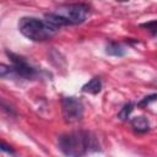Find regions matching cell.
I'll list each match as a JSON object with an SVG mask.
<instances>
[{"label":"cell","instance_id":"obj_1","mask_svg":"<svg viewBox=\"0 0 157 157\" xmlns=\"http://www.w3.org/2000/svg\"><path fill=\"white\" fill-rule=\"evenodd\" d=\"M58 146L66 157H83L90 152L101 151L97 137L87 130L61 134L58 139Z\"/></svg>","mask_w":157,"mask_h":157},{"label":"cell","instance_id":"obj_2","mask_svg":"<svg viewBox=\"0 0 157 157\" xmlns=\"http://www.w3.org/2000/svg\"><path fill=\"white\" fill-rule=\"evenodd\" d=\"M18 31L33 42H44L52 38L58 29L50 26L45 20H39L32 16L21 17L18 21Z\"/></svg>","mask_w":157,"mask_h":157},{"label":"cell","instance_id":"obj_3","mask_svg":"<svg viewBox=\"0 0 157 157\" xmlns=\"http://www.w3.org/2000/svg\"><path fill=\"white\" fill-rule=\"evenodd\" d=\"M61 16L66 18V21L70 25H81L86 21V18L90 15V6L87 4H66L63 5L60 9H58Z\"/></svg>","mask_w":157,"mask_h":157},{"label":"cell","instance_id":"obj_4","mask_svg":"<svg viewBox=\"0 0 157 157\" xmlns=\"http://www.w3.org/2000/svg\"><path fill=\"white\" fill-rule=\"evenodd\" d=\"M6 55L10 58L11 66L13 69L15 78H23V80H33L38 76L37 69H34L29 63L21 55H17L11 52H6Z\"/></svg>","mask_w":157,"mask_h":157},{"label":"cell","instance_id":"obj_5","mask_svg":"<svg viewBox=\"0 0 157 157\" xmlns=\"http://www.w3.org/2000/svg\"><path fill=\"white\" fill-rule=\"evenodd\" d=\"M61 112L64 120L69 124H72L82 119L85 108L81 99L70 96V97H64L61 99Z\"/></svg>","mask_w":157,"mask_h":157},{"label":"cell","instance_id":"obj_6","mask_svg":"<svg viewBox=\"0 0 157 157\" xmlns=\"http://www.w3.org/2000/svg\"><path fill=\"white\" fill-rule=\"evenodd\" d=\"M130 124H131V128L136 132H140V134L147 132L150 130V121H148V119L146 117H142V115L134 117L130 120Z\"/></svg>","mask_w":157,"mask_h":157},{"label":"cell","instance_id":"obj_7","mask_svg":"<svg viewBox=\"0 0 157 157\" xmlns=\"http://www.w3.org/2000/svg\"><path fill=\"white\" fill-rule=\"evenodd\" d=\"M126 53V49L123 44L118 42H108L105 45V54L110 56H124Z\"/></svg>","mask_w":157,"mask_h":157},{"label":"cell","instance_id":"obj_8","mask_svg":"<svg viewBox=\"0 0 157 157\" xmlns=\"http://www.w3.org/2000/svg\"><path fill=\"white\" fill-rule=\"evenodd\" d=\"M102 90V80L101 77H92L88 82H86L82 86V92L91 93V94H97Z\"/></svg>","mask_w":157,"mask_h":157},{"label":"cell","instance_id":"obj_9","mask_svg":"<svg viewBox=\"0 0 157 157\" xmlns=\"http://www.w3.org/2000/svg\"><path fill=\"white\" fill-rule=\"evenodd\" d=\"M132 109H134V103H131V102L125 103V104L120 108V110L118 112V114H117L118 119H120V120H128V118L130 117Z\"/></svg>","mask_w":157,"mask_h":157},{"label":"cell","instance_id":"obj_10","mask_svg":"<svg viewBox=\"0 0 157 157\" xmlns=\"http://www.w3.org/2000/svg\"><path fill=\"white\" fill-rule=\"evenodd\" d=\"M140 27L146 28V29L150 31L152 34H157V20H153V21H148V22L141 23Z\"/></svg>","mask_w":157,"mask_h":157},{"label":"cell","instance_id":"obj_11","mask_svg":"<svg viewBox=\"0 0 157 157\" xmlns=\"http://www.w3.org/2000/svg\"><path fill=\"white\" fill-rule=\"evenodd\" d=\"M155 101H157V93H152V94H148V96L144 97V98L137 103V105H139V107H145V105H148L150 103H152V102H155Z\"/></svg>","mask_w":157,"mask_h":157},{"label":"cell","instance_id":"obj_12","mask_svg":"<svg viewBox=\"0 0 157 157\" xmlns=\"http://www.w3.org/2000/svg\"><path fill=\"white\" fill-rule=\"evenodd\" d=\"M1 108H2V110H4V112H6L10 117H16V112H15L10 105H7V104H6V102H5L4 99L1 101Z\"/></svg>","mask_w":157,"mask_h":157},{"label":"cell","instance_id":"obj_13","mask_svg":"<svg viewBox=\"0 0 157 157\" xmlns=\"http://www.w3.org/2000/svg\"><path fill=\"white\" fill-rule=\"evenodd\" d=\"M1 151H4V152H7V153H10V155H12V156H15L16 155V151L10 146V145H7L5 141H1Z\"/></svg>","mask_w":157,"mask_h":157}]
</instances>
